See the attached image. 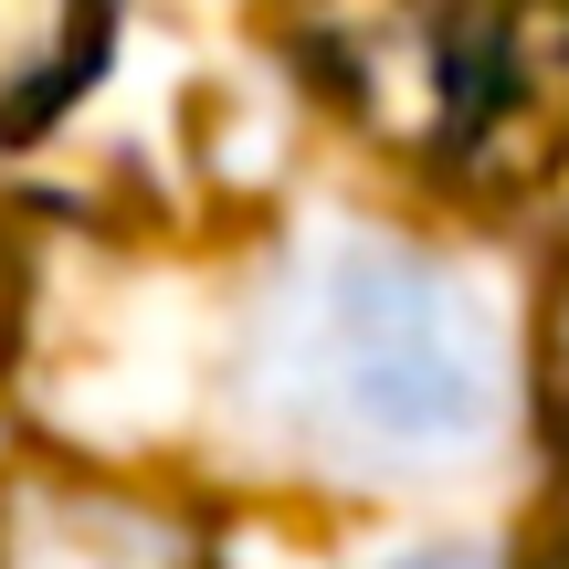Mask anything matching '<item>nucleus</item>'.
<instances>
[{
    "mask_svg": "<svg viewBox=\"0 0 569 569\" xmlns=\"http://www.w3.org/2000/svg\"><path fill=\"white\" fill-rule=\"evenodd\" d=\"M11 569H180V538L117 496H32Z\"/></svg>",
    "mask_w": 569,
    "mask_h": 569,
    "instance_id": "nucleus-3",
    "label": "nucleus"
},
{
    "mask_svg": "<svg viewBox=\"0 0 569 569\" xmlns=\"http://www.w3.org/2000/svg\"><path fill=\"white\" fill-rule=\"evenodd\" d=\"M117 0H0V148L42 138L96 84Z\"/></svg>",
    "mask_w": 569,
    "mask_h": 569,
    "instance_id": "nucleus-2",
    "label": "nucleus"
},
{
    "mask_svg": "<svg viewBox=\"0 0 569 569\" xmlns=\"http://www.w3.org/2000/svg\"><path fill=\"white\" fill-rule=\"evenodd\" d=\"M549 422L569 432V284L549 296Z\"/></svg>",
    "mask_w": 569,
    "mask_h": 569,
    "instance_id": "nucleus-4",
    "label": "nucleus"
},
{
    "mask_svg": "<svg viewBox=\"0 0 569 569\" xmlns=\"http://www.w3.org/2000/svg\"><path fill=\"white\" fill-rule=\"evenodd\" d=\"M306 390L369 453H475L507 411V338L443 264L348 253L306 317Z\"/></svg>",
    "mask_w": 569,
    "mask_h": 569,
    "instance_id": "nucleus-1",
    "label": "nucleus"
},
{
    "mask_svg": "<svg viewBox=\"0 0 569 569\" xmlns=\"http://www.w3.org/2000/svg\"><path fill=\"white\" fill-rule=\"evenodd\" d=\"M390 569H496L486 549H411V559H390Z\"/></svg>",
    "mask_w": 569,
    "mask_h": 569,
    "instance_id": "nucleus-5",
    "label": "nucleus"
},
{
    "mask_svg": "<svg viewBox=\"0 0 569 569\" xmlns=\"http://www.w3.org/2000/svg\"><path fill=\"white\" fill-rule=\"evenodd\" d=\"M0 306H11V296H0Z\"/></svg>",
    "mask_w": 569,
    "mask_h": 569,
    "instance_id": "nucleus-6",
    "label": "nucleus"
}]
</instances>
